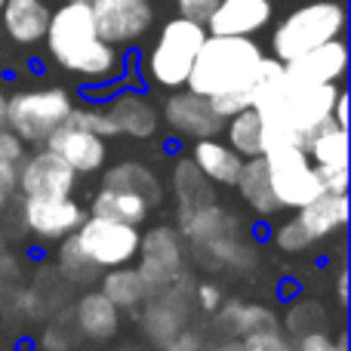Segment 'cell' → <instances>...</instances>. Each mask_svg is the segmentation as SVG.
Masks as SVG:
<instances>
[{
    "label": "cell",
    "mask_w": 351,
    "mask_h": 351,
    "mask_svg": "<svg viewBox=\"0 0 351 351\" xmlns=\"http://www.w3.org/2000/svg\"><path fill=\"white\" fill-rule=\"evenodd\" d=\"M139 250H142V265L136 271H139L148 296H154L164 287H170V280L182 271L179 237L170 228H154L145 237H139Z\"/></svg>",
    "instance_id": "cell-9"
},
{
    "label": "cell",
    "mask_w": 351,
    "mask_h": 351,
    "mask_svg": "<svg viewBox=\"0 0 351 351\" xmlns=\"http://www.w3.org/2000/svg\"><path fill=\"white\" fill-rule=\"evenodd\" d=\"M317 167H348V133L336 121H327L315 136L308 148Z\"/></svg>",
    "instance_id": "cell-26"
},
{
    "label": "cell",
    "mask_w": 351,
    "mask_h": 351,
    "mask_svg": "<svg viewBox=\"0 0 351 351\" xmlns=\"http://www.w3.org/2000/svg\"><path fill=\"white\" fill-rule=\"evenodd\" d=\"M194 164L197 170L213 182H222V185H234L237 182V173H241V164L243 158L234 152V148L222 145L216 139H197L194 145Z\"/></svg>",
    "instance_id": "cell-21"
},
{
    "label": "cell",
    "mask_w": 351,
    "mask_h": 351,
    "mask_svg": "<svg viewBox=\"0 0 351 351\" xmlns=\"http://www.w3.org/2000/svg\"><path fill=\"white\" fill-rule=\"evenodd\" d=\"M167 351H200V336L188 333V330H179V333L167 342Z\"/></svg>",
    "instance_id": "cell-43"
},
{
    "label": "cell",
    "mask_w": 351,
    "mask_h": 351,
    "mask_svg": "<svg viewBox=\"0 0 351 351\" xmlns=\"http://www.w3.org/2000/svg\"><path fill=\"white\" fill-rule=\"evenodd\" d=\"M204 37H206L204 25L191 22L185 16L167 22L158 43L148 53V71H152V77L160 86H173V90L185 86L191 65H194V56H197Z\"/></svg>",
    "instance_id": "cell-4"
},
{
    "label": "cell",
    "mask_w": 351,
    "mask_h": 351,
    "mask_svg": "<svg viewBox=\"0 0 351 351\" xmlns=\"http://www.w3.org/2000/svg\"><path fill=\"white\" fill-rule=\"evenodd\" d=\"M346 68H348V47L342 37H333V40L284 62L287 77L311 80V84H336L346 74Z\"/></svg>",
    "instance_id": "cell-14"
},
{
    "label": "cell",
    "mask_w": 351,
    "mask_h": 351,
    "mask_svg": "<svg viewBox=\"0 0 351 351\" xmlns=\"http://www.w3.org/2000/svg\"><path fill=\"white\" fill-rule=\"evenodd\" d=\"M3 31L16 43H37L43 40L49 25V10L43 0H3Z\"/></svg>",
    "instance_id": "cell-16"
},
{
    "label": "cell",
    "mask_w": 351,
    "mask_h": 351,
    "mask_svg": "<svg viewBox=\"0 0 351 351\" xmlns=\"http://www.w3.org/2000/svg\"><path fill=\"white\" fill-rule=\"evenodd\" d=\"M179 225L194 247L219 241V237H231L241 231V222H237L228 210H222V206H216V204H206V206H200V210H194L191 216L179 219Z\"/></svg>",
    "instance_id": "cell-20"
},
{
    "label": "cell",
    "mask_w": 351,
    "mask_h": 351,
    "mask_svg": "<svg viewBox=\"0 0 351 351\" xmlns=\"http://www.w3.org/2000/svg\"><path fill=\"white\" fill-rule=\"evenodd\" d=\"M219 0H176V6H179V16L191 19V22H200L206 25V19H210V12L216 10Z\"/></svg>",
    "instance_id": "cell-38"
},
{
    "label": "cell",
    "mask_w": 351,
    "mask_h": 351,
    "mask_svg": "<svg viewBox=\"0 0 351 351\" xmlns=\"http://www.w3.org/2000/svg\"><path fill=\"white\" fill-rule=\"evenodd\" d=\"M191 296L197 299V305H200L204 311H216V308H219V302H222V293H219L213 284H200V287H194Z\"/></svg>",
    "instance_id": "cell-41"
},
{
    "label": "cell",
    "mask_w": 351,
    "mask_h": 351,
    "mask_svg": "<svg viewBox=\"0 0 351 351\" xmlns=\"http://www.w3.org/2000/svg\"><path fill=\"white\" fill-rule=\"evenodd\" d=\"M315 173L321 179V188L330 194H346L348 191V167H317Z\"/></svg>",
    "instance_id": "cell-36"
},
{
    "label": "cell",
    "mask_w": 351,
    "mask_h": 351,
    "mask_svg": "<svg viewBox=\"0 0 351 351\" xmlns=\"http://www.w3.org/2000/svg\"><path fill=\"white\" fill-rule=\"evenodd\" d=\"M287 327H290V333L296 336H308V333H317V330H324V311L317 302H299L290 308V317H287Z\"/></svg>",
    "instance_id": "cell-31"
},
{
    "label": "cell",
    "mask_w": 351,
    "mask_h": 351,
    "mask_svg": "<svg viewBox=\"0 0 351 351\" xmlns=\"http://www.w3.org/2000/svg\"><path fill=\"white\" fill-rule=\"evenodd\" d=\"M68 114H71V99L59 86L19 93L6 102V127L22 142H47V136L62 127Z\"/></svg>",
    "instance_id": "cell-5"
},
{
    "label": "cell",
    "mask_w": 351,
    "mask_h": 351,
    "mask_svg": "<svg viewBox=\"0 0 351 351\" xmlns=\"http://www.w3.org/2000/svg\"><path fill=\"white\" fill-rule=\"evenodd\" d=\"M348 22V10L342 0H311V3L293 10L284 22L278 25L271 37L274 59L290 62L321 43L342 37Z\"/></svg>",
    "instance_id": "cell-3"
},
{
    "label": "cell",
    "mask_w": 351,
    "mask_h": 351,
    "mask_svg": "<svg viewBox=\"0 0 351 351\" xmlns=\"http://www.w3.org/2000/svg\"><path fill=\"white\" fill-rule=\"evenodd\" d=\"M176 194H179V219L191 216L194 210L213 204V185L206 182V176L197 170L194 160H182L176 167Z\"/></svg>",
    "instance_id": "cell-24"
},
{
    "label": "cell",
    "mask_w": 351,
    "mask_h": 351,
    "mask_svg": "<svg viewBox=\"0 0 351 351\" xmlns=\"http://www.w3.org/2000/svg\"><path fill=\"white\" fill-rule=\"evenodd\" d=\"M74 176L77 173L47 148L19 167V191L25 197H68L74 188Z\"/></svg>",
    "instance_id": "cell-11"
},
{
    "label": "cell",
    "mask_w": 351,
    "mask_h": 351,
    "mask_svg": "<svg viewBox=\"0 0 351 351\" xmlns=\"http://www.w3.org/2000/svg\"><path fill=\"white\" fill-rule=\"evenodd\" d=\"M102 293L117 308H133L142 299H148V290H145V284H142L139 271H136V268H123V265H117L111 274H105Z\"/></svg>",
    "instance_id": "cell-27"
},
{
    "label": "cell",
    "mask_w": 351,
    "mask_h": 351,
    "mask_svg": "<svg viewBox=\"0 0 351 351\" xmlns=\"http://www.w3.org/2000/svg\"><path fill=\"white\" fill-rule=\"evenodd\" d=\"M213 351H243V342H225V346H216Z\"/></svg>",
    "instance_id": "cell-46"
},
{
    "label": "cell",
    "mask_w": 351,
    "mask_h": 351,
    "mask_svg": "<svg viewBox=\"0 0 351 351\" xmlns=\"http://www.w3.org/2000/svg\"><path fill=\"white\" fill-rule=\"evenodd\" d=\"M22 154H25V142L10 127H0V160H12L16 164V160H22Z\"/></svg>",
    "instance_id": "cell-39"
},
{
    "label": "cell",
    "mask_w": 351,
    "mask_h": 351,
    "mask_svg": "<svg viewBox=\"0 0 351 351\" xmlns=\"http://www.w3.org/2000/svg\"><path fill=\"white\" fill-rule=\"evenodd\" d=\"M259 62H262V49L250 37L206 34L197 56H194V65L185 86L206 99L231 90H250Z\"/></svg>",
    "instance_id": "cell-2"
},
{
    "label": "cell",
    "mask_w": 351,
    "mask_h": 351,
    "mask_svg": "<svg viewBox=\"0 0 351 351\" xmlns=\"http://www.w3.org/2000/svg\"><path fill=\"white\" fill-rule=\"evenodd\" d=\"M333 351H348V336H339V339L333 342Z\"/></svg>",
    "instance_id": "cell-47"
},
{
    "label": "cell",
    "mask_w": 351,
    "mask_h": 351,
    "mask_svg": "<svg viewBox=\"0 0 351 351\" xmlns=\"http://www.w3.org/2000/svg\"><path fill=\"white\" fill-rule=\"evenodd\" d=\"M148 213V204L139 194L130 191H117V188H102L93 200V216L102 219H114V222H127V225H139Z\"/></svg>",
    "instance_id": "cell-25"
},
{
    "label": "cell",
    "mask_w": 351,
    "mask_h": 351,
    "mask_svg": "<svg viewBox=\"0 0 351 351\" xmlns=\"http://www.w3.org/2000/svg\"><path fill=\"white\" fill-rule=\"evenodd\" d=\"M43 40L53 59L80 77H111L117 71V53L99 37L90 0H68L49 12Z\"/></svg>",
    "instance_id": "cell-1"
},
{
    "label": "cell",
    "mask_w": 351,
    "mask_h": 351,
    "mask_svg": "<svg viewBox=\"0 0 351 351\" xmlns=\"http://www.w3.org/2000/svg\"><path fill=\"white\" fill-rule=\"evenodd\" d=\"M197 253L206 256V259H216L213 265H228V268H250L256 262V253L250 247H243L237 234L219 237V241H210V243H200Z\"/></svg>",
    "instance_id": "cell-30"
},
{
    "label": "cell",
    "mask_w": 351,
    "mask_h": 351,
    "mask_svg": "<svg viewBox=\"0 0 351 351\" xmlns=\"http://www.w3.org/2000/svg\"><path fill=\"white\" fill-rule=\"evenodd\" d=\"M47 148L53 154H59L74 173H93L105 164L102 136L90 133V130H80L68 121L47 136Z\"/></svg>",
    "instance_id": "cell-13"
},
{
    "label": "cell",
    "mask_w": 351,
    "mask_h": 351,
    "mask_svg": "<svg viewBox=\"0 0 351 351\" xmlns=\"http://www.w3.org/2000/svg\"><path fill=\"white\" fill-rule=\"evenodd\" d=\"M299 222L305 225L311 241H321V237L333 234L348 222V197L346 194L321 191L315 200L299 206Z\"/></svg>",
    "instance_id": "cell-17"
},
{
    "label": "cell",
    "mask_w": 351,
    "mask_h": 351,
    "mask_svg": "<svg viewBox=\"0 0 351 351\" xmlns=\"http://www.w3.org/2000/svg\"><path fill=\"white\" fill-rule=\"evenodd\" d=\"M0 10H3V0H0Z\"/></svg>",
    "instance_id": "cell-49"
},
{
    "label": "cell",
    "mask_w": 351,
    "mask_h": 351,
    "mask_svg": "<svg viewBox=\"0 0 351 351\" xmlns=\"http://www.w3.org/2000/svg\"><path fill=\"white\" fill-rule=\"evenodd\" d=\"M117 305L111 302L105 293H86L77 305V327L84 330L90 339H111L117 333Z\"/></svg>",
    "instance_id": "cell-22"
},
{
    "label": "cell",
    "mask_w": 351,
    "mask_h": 351,
    "mask_svg": "<svg viewBox=\"0 0 351 351\" xmlns=\"http://www.w3.org/2000/svg\"><path fill=\"white\" fill-rule=\"evenodd\" d=\"M84 210L68 197H25L22 200V222L31 234L43 241H62L65 234L77 231L84 222Z\"/></svg>",
    "instance_id": "cell-10"
},
{
    "label": "cell",
    "mask_w": 351,
    "mask_h": 351,
    "mask_svg": "<svg viewBox=\"0 0 351 351\" xmlns=\"http://www.w3.org/2000/svg\"><path fill=\"white\" fill-rule=\"evenodd\" d=\"M228 142L241 158H256V154H262V121H259V114H256V108H243L231 117Z\"/></svg>",
    "instance_id": "cell-29"
},
{
    "label": "cell",
    "mask_w": 351,
    "mask_h": 351,
    "mask_svg": "<svg viewBox=\"0 0 351 351\" xmlns=\"http://www.w3.org/2000/svg\"><path fill=\"white\" fill-rule=\"evenodd\" d=\"M108 117L117 127V133H130L136 139H148L158 130V111L136 93H123L108 105Z\"/></svg>",
    "instance_id": "cell-19"
},
{
    "label": "cell",
    "mask_w": 351,
    "mask_h": 351,
    "mask_svg": "<svg viewBox=\"0 0 351 351\" xmlns=\"http://www.w3.org/2000/svg\"><path fill=\"white\" fill-rule=\"evenodd\" d=\"M0 127H6V99L0 96Z\"/></svg>",
    "instance_id": "cell-48"
},
{
    "label": "cell",
    "mask_w": 351,
    "mask_h": 351,
    "mask_svg": "<svg viewBox=\"0 0 351 351\" xmlns=\"http://www.w3.org/2000/svg\"><path fill=\"white\" fill-rule=\"evenodd\" d=\"M96 31L105 43H133L152 28L154 12L148 0H90Z\"/></svg>",
    "instance_id": "cell-8"
},
{
    "label": "cell",
    "mask_w": 351,
    "mask_h": 351,
    "mask_svg": "<svg viewBox=\"0 0 351 351\" xmlns=\"http://www.w3.org/2000/svg\"><path fill=\"white\" fill-rule=\"evenodd\" d=\"M265 330H278L274 311L265 308V305H241L234 336H253V333H265Z\"/></svg>",
    "instance_id": "cell-32"
},
{
    "label": "cell",
    "mask_w": 351,
    "mask_h": 351,
    "mask_svg": "<svg viewBox=\"0 0 351 351\" xmlns=\"http://www.w3.org/2000/svg\"><path fill=\"white\" fill-rule=\"evenodd\" d=\"M296 351H333V339L327 336V330H317V333L299 336V348Z\"/></svg>",
    "instance_id": "cell-42"
},
{
    "label": "cell",
    "mask_w": 351,
    "mask_h": 351,
    "mask_svg": "<svg viewBox=\"0 0 351 351\" xmlns=\"http://www.w3.org/2000/svg\"><path fill=\"white\" fill-rule=\"evenodd\" d=\"M336 293H339V305L348 308V271H339V280H336Z\"/></svg>",
    "instance_id": "cell-45"
},
{
    "label": "cell",
    "mask_w": 351,
    "mask_h": 351,
    "mask_svg": "<svg viewBox=\"0 0 351 351\" xmlns=\"http://www.w3.org/2000/svg\"><path fill=\"white\" fill-rule=\"evenodd\" d=\"M333 121L339 123V127H348V99H346V93L339 90V96H336V102H333Z\"/></svg>",
    "instance_id": "cell-44"
},
{
    "label": "cell",
    "mask_w": 351,
    "mask_h": 351,
    "mask_svg": "<svg viewBox=\"0 0 351 351\" xmlns=\"http://www.w3.org/2000/svg\"><path fill=\"white\" fill-rule=\"evenodd\" d=\"M164 114L179 133L197 136V139H210V136H216L225 123L222 117L213 111L210 99L200 96V93H194V90H182V93H176V96H170Z\"/></svg>",
    "instance_id": "cell-15"
},
{
    "label": "cell",
    "mask_w": 351,
    "mask_h": 351,
    "mask_svg": "<svg viewBox=\"0 0 351 351\" xmlns=\"http://www.w3.org/2000/svg\"><path fill=\"white\" fill-rule=\"evenodd\" d=\"M268 179H271V191L280 206H305L324 191L321 179L315 173V164L308 160L305 148H274L265 152Z\"/></svg>",
    "instance_id": "cell-6"
},
{
    "label": "cell",
    "mask_w": 351,
    "mask_h": 351,
    "mask_svg": "<svg viewBox=\"0 0 351 351\" xmlns=\"http://www.w3.org/2000/svg\"><path fill=\"white\" fill-rule=\"evenodd\" d=\"M19 191V167L12 160H0V210H6Z\"/></svg>",
    "instance_id": "cell-37"
},
{
    "label": "cell",
    "mask_w": 351,
    "mask_h": 351,
    "mask_svg": "<svg viewBox=\"0 0 351 351\" xmlns=\"http://www.w3.org/2000/svg\"><path fill=\"white\" fill-rule=\"evenodd\" d=\"M241 305L243 302H228V305L219 302V308H216L219 311V315H216V327L234 336L237 333V315H241Z\"/></svg>",
    "instance_id": "cell-40"
},
{
    "label": "cell",
    "mask_w": 351,
    "mask_h": 351,
    "mask_svg": "<svg viewBox=\"0 0 351 351\" xmlns=\"http://www.w3.org/2000/svg\"><path fill=\"white\" fill-rule=\"evenodd\" d=\"M65 121L80 130H90V133H96V136H105V139H108V136H121L117 127L111 123L108 111H99V108H80V111L71 108V114H68Z\"/></svg>",
    "instance_id": "cell-33"
},
{
    "label": "cell",
    "mask_w": 351,
    "mask_h": 351,
    "mask_svg": "<svg viewBox=\"0 0 351 351\" xmlns=\"http://www.w3.org/2000/svg\"><path fill=\"white\" fill-rule=\"evenodd\" d=\"M105 188H117V191H130L139 194L148 206L160 204V182L148 167L136 164V160H127V164H117L105 173Z\"/></svg>",
    "instance_id": "cell-23"
},
{
    "label": "cell",
    "mask_w": 351,
    "mask_h": 351,
    "mask_svg": "<svg viewBox=\"0 0 351 351\" xmlns=\"http://www.w3.org/2000/svg\"><path fill=\"white\" fill-rule=\"evenodd\" d=\"M59 271L65 274L71 284H90V280H96L99 274H102V268L96 265V262L86 256V250L80 247L77 234H65L62 237V250H59Z\"/></svg>",
    "instance_id": "cell-28"
},
{
    "label": "cell",
    "mask_w": 351,
    "mask_h": 351,
    "mask_svg": "<svg viewBox=\"0 0 351 351\" xmlns=\"http://www.w3.org/2000/svg\"><path fill=\"white\" fill-rule=\"evenodd\" d=\"M271 0H219L206 19V34L250 37L271 22Z\"/></svg>",
    "instance_id": "cell-12"
},
{
    "label": "cell",
    "mask_w": 351,
    "mask_h": 351,
    "mask_svg": "<svg viewBox=\"0 0 351 351\" xmlns=\"http://www.w3.org/2000/svg\"><path fill=\"white\" fill-rule=\"evenodd\" d=\"M274 241H278V247L287 250V253H299V250H305L308 243H315V241H311V234L305 231V225L299 222V219H293V222L280 225L278 234H274Z\"/></svg>",
    "instance_id": "cell-34"
},
{
    "label": "cell",
    "mask_w": 351,
    "mask_h": 351,
    "mask_svg": "<svg viewBox=\"0 0 351 351\" xmlns=\"http://www.w3.org/2000/svg\"><path fill=\"white\" fill-rule=\"evenodd\" d=\"M77 241L99 268L127 265L139 253V231L136 225L114 222V219L90 216L77 225Z\"/></svg>",
    "instance_id": "cell-7"
},
{
    "label": "cell",
    "mask_w": 351,
    "mask_h": 351,
    "mask_svg": "<svg viewBox=\"0 0 351 351\" xmlns=\"http://www.w3.org/2000/svg\"><path fill=\"white\" fill-rule=\"evenodd\" d=\"M234 185L241 188V197L247 200L259 216H271V213L280 210L278 197H274V191H271V179H268L265 154H256V158L243 160Z\"/></svg>",
    "instance_id": "cell-18"
},
{
    "label": "cell",
    "mask_w": 351,
    "mask_h": 351,
    "mask_svg": "<svg viewBox=\"0 0 351 351\" xmlns=\"http://www.w3.org/2000/svg\"><path fill=\"white\" fill-rule=\"evenodd\" d=\"M243 351H296L290 346L284 333L278 330H265V333H253V336H243Z\"/></svg>",
    "instance_id": "cell-35"
}]
</instances>
